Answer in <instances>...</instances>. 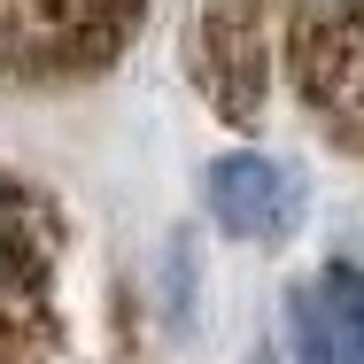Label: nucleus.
<instances>
[{
	"label": "nucleus",
	"instance_id": "1",
	"mask_svg": "<svg viewBox=\"0 0 364 364\" xmlns=\"http://www.w3.org/2000/svg\"><path fill=\"white\" fill-rule=\"evenodd\" d=\"M55 349V218L0 171V364H47Z\"/></svg>",
	"mask_w": 364,
	"mask_h": 364
},
{
	"label": "nucleus",
	"instance_id": "2",
	"mask_svg": "<svg viewBox=\"0 0 364 364\" xmlns=\"http://www.w3.org/2000/svg\"><path fill=\"white\" fill-rule=\"evenodd\" d=\"M140 23V0H0V55L39 77H85Z\"/></svg>",
	"mask_w": 364,
	"mask_h": 364
},
{
	"label": "nucleus",
	"instance_id": "3",
	"mask_svg": "<svg viewBox=\"0 0 364 364\" xmlns=\"http://www.w3.org/2000/svg\"><path fill=\"white\" fill-rule=\"evenodd\" d=\"M294 77L333 140L364 155V0H294Z\"/></svg>",
	"mask_w": 364,
	"mask_h": 364
},
{
	"label": "nucleus",
	"instance_id": "4",
	"mask_svg": "<svg viewBox=\"0 0 364 364\" xmlns=\"http://www.w3.org/2000/svg\"><path fill=\"white\" fill-rule=\"evenodd\" d=\"M202 202H210V218L218 232L232 240H256V248H279L302 218V186H294V171L279 155H264V147H232L210 163V178H202Z\"/></svg>",
	"mask_w": 364,
	"mask_h": 364
},
{
	"label": "nucleus",
	"instance_id": "5",
	"mask_svg": "<svg viewBox=\"0 0 364 364\" xmlns=\"http://www.w3.org/2000/svg\"><path fill=\"white\" fill-rule=\"evenodd\" d=\"M287 349H294V364H349L341 326H333V302H326L318 279H302L287 294Z\"/></svg>",
	"mask_w": 364,
	"mask_h": 364
},
{
	"label": "nucleus",
	"instance_id": "6",
	"mask_svg": "<svg viewBox=\"0 0 364 364\" xmlns=\"http://www.w3.org/2000/svg\"><path fill=\"white\" fill-rule=\"evenodd\" d=\"M318 287H326V302H333V326H341L349 364H364V264H326Z\"/></svg>",
	"mask_w": 364,
	"mask_h": 364
},
{
	"label": "nucleus",
	"instance_id": "7",
	"mask_svg": "<svg viewBox=\"0 0 364 364\" xmlns=\"http://www.w3.org/2000/svg\"><path fill=\"white\" fill-rule=\"evenodd\" d=\"M248 364H272V357H248Z\"/></svg>",
	"mask_w": 364,
	"mask_h": 364
}]
</instances>
